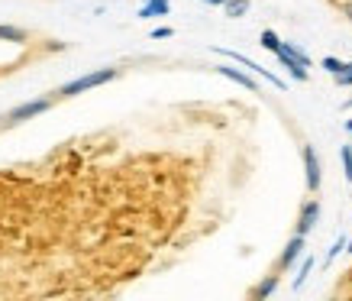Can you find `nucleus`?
<instances>
[{
  "mask_svg": "<svg viewBox=\"0 0 352 301\" xmlns=\"http://www.w3.org/2000/svg\"><path fill=\"white\" fill-rule=\"evenodd\" d=\"M117 75H120V68H97V72H91V75H81V78H75V81L62 85L58 91H55V97H75V94H81V91L107 85V81H113Z\"/></svg>",
  "mask_w": 352,
  "mask_h": 301,
  "instance_id": "1",
  "label": "nucleus"
},
{
  "mask_svg": "<svg viewBox=\"0 0 352 301\" xmlns=\"http://www.w3.org/2000/svg\"><path fill=\"white\" fill-rule=\"evenodd\" d=\"M278 62L288 68V75L294 78V81H307V68H310V59H307V52L300 49V45H294V43H281V49H278Z\"/></svg>",
  "mask_w": 352,
  "mask_h": 301,
  "instance_id": "2",
  "label": "nucleus"
},
{
  "mask_svg": "<svg viewBox=\"0 0 352 301\" xmlns=\"http://www.w3.org/2000/svg\"><path fill=\"white\" fill-rule=\"evenodd\" d=\"M52 107V97H39V101H26V104H16V107L3 117V123L7 127H13V123H23V120L30 117H39V114H45V110Z\"/></svg>",
  "mask_w": 352,
  "mask_h": 301,
  "instance_id": "3",
  "label": "nucleus"
},
{
  "mask_svg": "<svg viewBox=\"0 0 352 301\" xmlns=\"http://www.w3.org/2000/svg\"><path fill=\"white\" fill-rule=\"evenodd\" d=\"M217 52H220V55H226V59H233V62H239V65H243V68H249L252 75L265 78L268 85H275L278 91H288V85H285L281 78H278V75H272V72H268V68H262V65H256V62H252V59H245L243 52H233V49H217Z\"/></svg>",
  "mask_w": 352,
  "mask_h": 301,
  "instance_id": "4",
  "label": "nucleus"
},
{
  "mask_svg": "<svg viewBox=\"0 0 352 301\" xmlns=\"http://www.w3.org/2000/svg\"><path fill=\"white\" fill-rule=\"evenodd\" d=\"M317 220H320V201H304V205H300V214H298V227H294V233L307 237L310 230L317 227Z\"/></svg>",
  "mask_w": 352,
  "mask_h": 301,
  "instance_id": "5",
  "label": "nucleus"
},
{
  "mask_svg": "<svg viewBox=\"0 0 352 301\" xmlns=\"http://www.w3.org/2000/svg\"><path fill=\"white\" fill-rule=\"evenodd\" d=\"M300 156H304V172H307V188H310V191H320V159H317V152H314V146H304V149H300Z\"/></svg>",
  "mask_w": 352,
  "mask_h": 301,
  "instance_id": "6",
  "label": "nucleus"
},
{
  "mask_svg": "<svg viewBox=\"0 0 352 301\" xmlns=\"http://www.w3.org/2000/svg\"><path fill=\"white\" fill-rule=\"evenodd\" d=\"M300 256H304V237H300V233H294V237L288 240L285 253L278 256V269H291V266H294Z\"/></svg>",
  "mask_w": 352,
  "mask_h": 301,
  "instance_id": "7",
  "label": "nucleus"
},
{
  "mask_svg": "<svg viewBox=\"0 0 352 301\" xmlns=\"http://www.w3.org/2000/svg\"><path fill=\"white\" fill-rule=\"evenodd\" d=\"M217 72H220L223 78H230V81H236V85H243L245 91H258L256 78L245 75V72H239V68H233V65H217Z\"/></svg>",
  "mask_w": 352,
  "mask_h": 301,
  "instance_id": "8",
  "label": "nucleus"
},
{
  "mask_svg": "<svg viewBox=\"0 0 352 301\" xmlns=\"http://www.w3.org/2000/svg\"><path fill=\"white\" fill-rule=\"evenodd\" d=\"M171 10V0H149V3H142L139 7V20H152V17H168Z\"/></svg>",
  "mask_w": 352,
  "mask_h": 301,
  "instance_id": "9",
  "label": "nucleus"
},
{
  "mask_svg": "<svg viewBox=\"0 0 352 301\" xmlns=\"http://www.w3.org/2000/svg\"><path fill=\"white\" fill-rule=\"evenodd\" d=\"M275 289H278V276H265V279L258 282L256 289L249 291V298H252V301H262V298H268V295H272Z\"/></svg>",
  "mask_w": 352,
  "mask_h": 301,
  "instance_id": "10",
  "label": "nucleus"
},
{
  "mask_svg": "<svg viewBox=\"0 0 352 301\" xmlns=\"http://www.w3.org/2000/svg\"><path fill=\"white\" fill-rule=\"evenodd\" d=\"M223 13L230 17V20H239V17H245V13H249V0H226Z\"/></svg>",
  "mask_w": 352,
  "mask_h": 301,
  "instance_id": "11",
  "label": "nucleus"
},
{
  "mask_svg": "<svg viewBox=\"0 0 352 301\" xmlns=\"http://www.w3.org/2000/svg\"><path fill=\"white\" fill-rule=\"evenodd\" d=\"M0 39H3V43L23 45V43H26V32H23L20 26H0Z\"/></svg>",
  "mask_w": 352,
  "mask_h": 301,
  "instance_id": "12",
  "label": "nucleus"
},
{
  "mask_svg": "<svg viewBox=\"0 0 352 301\" xmlns=\"http://www.w3.org/2000/svg\"><path fill=\"white\" fill-rule=\"evenodd\" d=\"M258 45H262V49H268V52H278V49H281V39H278L275 30H262V36H258Z\"/></svg>",
  "mask_w": 352,
  "mask_h": 301,
  "instance_id": "13",
  "label": "nucleus"
},
{
  "mask_svg": "<svg viewBox=\"0 0 352 301\" xmlns=\"http://www.w3.org/2000/svg\"><path fill=\"white\" fill-rule=\"evenodd\" d=\"M310 269H314V256H304V262H300L298 276H294V289H304V282H307Z\"/></svg>",
  "mask_w": 352,
  "mask_h": 301,
  "instance_id": "14",
  "label": "nucleus"
},
{
  "mask_svg": "<svg viewBox=\"0 0 352 301\" xmlns=\"http://www.w3.org/2000/svg\"><path fill=\"white\" fill-rule=\"evenodd\" d=\"M340 156H342V169H346V182L352 185V143L349 146H342Z\"/></svg>",
  "mask_w": 352,
  "mask_h": 301,
  "instance_id": "15",
  "label": "nucleus"
},
{
  "mask_svg": "<svg viewBox=\"0 0 352 301\" xmlns=\"http://www.w3.org/2000/svg\"><path fill=\"white\" fill-rule=\"evenodd\" d=\"M323 68H327V72H330V75H340L342 68H346V62H340V59H333V55H327V59H323Z\"/></svg>",
  "mask_w": 352,
  "mask_h": 301,
  "instance_id": "16",
  "label": "nucleus"
},
{
  "mask_svg": "<svg viewBox=\"0 0 352 301\" xmlns=\"http://www.w3.org/2000/svg\"><path fill=\"white\" fill-rule=\"evenodd\" d=\"M336 78V85L340 87H352V62H346V68H342L340 75H333Z\"/></svg>",
  "mask_w": 352,
  "mask_h": 301,
  "instance_id": "17",
  "label": "nucleus"
},
{
  "mask_svg": "<svg viewBox=\"0 0 352 301\" xmlns=\"http://www.w3.org/2000/svg\"><path fill=\"white\" fill-rule=\"evenodd\" d=\"M346 243H349V240H346V237H340V240H336V243H333V247H330V253H327V266H330L333 259H336V256H340V253H342V249H346Z\"/></svg>",
  "mask_w": 352,
  "mask_h": 301,
  "instance_id": "18",
  "label": "nucleus"
},
{
  "mask_svg": "<svg viewBox=\"0 0 352 301\" xmlns=\"http://www.w3.org/2000/svg\"><path fill=\"white\" fill-rule=\"evenodd\" d=\"M175 36V30H168V26H159V30H152V39H171Z\"/></svg>",
  "mask_w": 352,
  "mask_h": 301,
  "instance_id": "19",
  "label": "nucleus"
},
{
  "mask_svg": "<svg viewBox=\"0 0 352 301\" xmlns=\"http://www.w3.org/2000/svg\"><path fill=\"white\" fill-rule=\"evenodd\" d=\"M342 13H346V17L352 20V0H346V3H342Z\"/></svg>",
  "mask_w": 352,
  "mask_h": 301,
  "instance_id": "20",
  "label": "nucleus"
},
{
  "mask_svg": "<svg viewBox=\"0 0 352 301\" xmlns=\"http://www.w3.org/2000/svg\"><path fill=\"white\" fill-rule=\"evenodd\" d=\"M204 3H207V7H223L226 0H204Z\"/></svg>",
  "mask_w": 352,
  "mask_h": 301,
  "instance_id": "21",
  "label": "nucleus"
},
{
  "mask_svg": "<svg viewBox=\"0 0 352 301\" xmlns=\"http://www.w3.org/2000/svg\"><path fill=\"white\" fill-rule=\"evenodd\" d=\"M346 133H349V136H352V120H346Z\"/></svg>",
  "mask_w": 352,
  "mask_h": 301,
  "instance_id": "22",
  "label": "nucleus"
},
{
  "mask_svg": "<svg viewBox=\"0 0 352 301\" xmlns=\"http://www.w3.org/2000/svg\"><path fill=\"white\" fill-rule=\"evenodd\" d=\"M346 253H352V237H349V243H346Z\"/></svg>",
  "mask_w": 352,
  "mask_h": 301,
  "instance_id": "23",
  "label": "nucleus"
},
{
  "mask_svg": "<svg viewBox=\"0 0 352 301\" xmlns=\"http://www.w3.org/2000/svg\"><path fill=\"white\" fill-rule=\"evenodd\" d=\"M142 3H149V0H142Z\"/></svg>",
  "mask_w": 352,
  "mask_h": 301,
  "instance_id": "24",
  "label": "nucleus"
},
{
  "mask_svg": "<svg viewBox=\"0 0 352 301\" xmlns=\"http://www.w3.org/2000/svg\"><path fill=\"white\" fill-rule=\"evenodd\" d=\"M349 107H352V101H349Z\"/></svg>",
  "mask_w": 352,
  "mask_h": 301,
  "instance_id": "25",
  "label": "nucleus"
},
{
  "mask_svg": "<svg viewBox=\"0 0 352 301\" xmlns=\"http://www.w3.org/2000/svg\"><path fill=\"white\" fill-rule=\"evenodd\" d=\"M0 72H3V68H0Z\"/></svg>",
  "mask_w": 352,
  "mask_h": 301,
  "instance_id": "26",
  "label": "nucleus"
}]
</instances>
